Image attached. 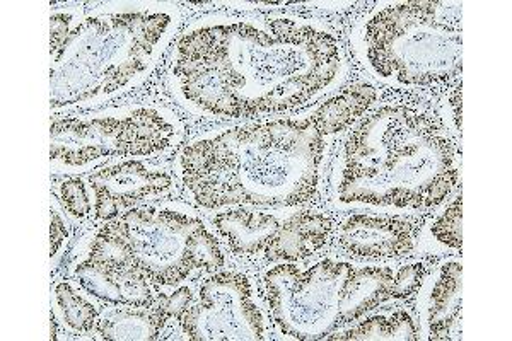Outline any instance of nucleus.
I'll return each mask as SVG.
<instances>
[{
	"label": "nucleus",
	"mask_w": 512,
	"mask_h": 341,
	"mask_svg": "<svg viewBox=\"0 0 512 341\" xmlns=\"http://www.w3.org/2000/svg\"><path fill=\"white\" fill-rule=\"evenodd\" d=\"M178 23L166 6L55 12L50 24L52 108L125 93L158 64Z\"/></svg>",
	"instance_id": "20e7f679"
},
{
	"label": "nucleus",
	"mask_w": 512,
	"mask_h": 341,
	"mask_svg": "<svg viewBox=\"0 0 512 341\" xmlns=\"http://www.w3.org/2000/svg\"><path fill=\"white\" fill-rule=\"evenodd\" d=\"M52 215H50V256L55 258L59 255L60 249L64 248L65 243L69 241V229L65 224V219L60 214V210L57 209V205L52 203Z\"/></svg>",
	"instance_id": "412c9836"
},
{
	"label": "nucleus",
	"mask_w": 512,
	"mask_h": 341,
	"mask_svg": "<svg viewBox=\"0 0 512 341\" xmlns=\"http://www.w3.org/2000/svg\"><path fill=\"white\" fill-rule=\"evenodd\" d=\"M74 277L89 295L106 304L151 306L161 297L158 285L151 284L132 266L108 256L88 253L77 263Z\"/></svg>",
	"instance_id": "ddd939ff"
},
{
	"label": "nucleus",
	"mask_w": 512,
	"mask_h": 341,
	"mask_svg": "<svg viewBox=\"0 0 512 341\" xmlns=\"http://www.w3.org/2000/svg\"><path fill=\"white\" fill-rule=\"evenodd\" d=\"M355 52L379 81L448 86L463 70V4L390 2L355 26Z\"/></svg>",
	"instance_id": "423d86ee"
},
{
	"label": "nucleus",
	"mask_w": 512,
	"mask_h": 341,
	"mask_svg": "<svg viewBox=\"0 0 512 341\" xmlns=\"http://www.w3.org/2000/svg\"><path fill=\"white\" fill-rule=\"evenodd\" d=\"M461 295L463 265L460 260H448L437 272L425 309V328L429 340L451 341L463 338Z\"/></svg>",
	"instance_id": "4468645a"
},
{
	"label": "nucleus",
	"mask_w": 512,
	"mask_h": 341,
	"mask_svg": "<svg viewBox=\"0 0 512 341\" xmlns=\"http://www.w3.org/2000/svg\"><path fill=\"white\" fill-rule=\"evenodd\" d=\"M424 220L415 215H349L338 227V248L361 260H400L414 251Z\"/></svg>",
	"instance_id": "f8f14e48"
},
{
	"label": "nucleus",
	"mask_w": 512,
	"mask_h": 341,
	"mask_svg": "<svg viewBox=\"0 0 512 341\" xmlns=\"http://www.w3.org/2000/svg\"><path fill=\"white\" fill-rule=\"evenodd\" d=\"M60 200L64 209L76 219H88L93 214V193L81 178H65L59 186Z\"/></svg>",
	"instance_id": "aec40b11"
},
{
	"label": "nucleus",
	"mask_w": 512,
	"mask_h": 341,
	"mask_svg": "<svg viewBox=\"0 0 512 341\" xmlns=\"http://www.w3.org/2000/svg\"><path fill=\"white\" fill-rule=\"evenodd\" d=\"M425 277L422 263L391 268L325 258L309 266H272L263 273V289L280 335L289 340H326L384 302L408 299Z\"/></svg>",
	"instance_id": "39448f33"
},
{
	"label": "nucleus",
	"mask_w": 512,
	"mask_h": 341,
	"mask_svg": "<svg viewBox=\"0 0 512 341\" xmlns=\"http://www.w3.org/2000/svg\"><path fill=\"white\" fill-rule=\"evenodd\" d=\"M326 137L308 115L246 123L198 137L178 173L198 207H301L318 193Z\"/></svg>",
	"instance_id": "f03ea898"
},
{
	"label": "nucleus",
	"mask_w": 512,
	"mask_h": 341,
	"mask_svg": "<svg viewBox=\"0 0 512 341\" xmlns=\"http://www.w3.org/2000/svg\"><path fill=\"white\" fill-rule=\"evenodd\" d=\"M376 99L378 91L366 82H361L345 87L344 91L325 99L311 110V115L326 139H330L333 135L354 127L367 111H371Z\"/></svg>",
	"instance_id": "dca6fc26"
},
{
	"label": "nucleus",
	"mask_w": 512,
	"mask_h": 341,
	"mask_svg": "<svg viewBox=\"0 0 512 341\" xmlns=\"http://www.w3.org/2000/svg\"><path fill=\"white\" fill-rule=\"evenodd\" d=\"M181 132L180 120L154 105L53 118L52 164L60 169H86L105 159L156 156L175 147Z\"/></svg>",
	"instance_id": "6e6552de"
},
{
	"label": "nucleus",
	"mask_w": 512,
	"mask_h": 341,
	"mask_svg": "<svg viewBox=\"0 0 512 341\" xmlns=\"http://www.w3.org/2000/svg\"><path fill=\"white\" fill-rule=\"evenodd\" d=\"M176 321L195 341L267 338L265 316L245 273L219 272L202 278Z\"/></svg>",
	"instance_id": "9d476101"
},
{
	"label": "nucleus",
	"mask_w": 512,
	"mask_h": 341,
	"mask_svg": "<svg viewBox=\"0 0 512 341\" xmlns=\"http://www.w3.org/2000/svg\"><path fill=\"white\" fill-rule=\"evenodd\" d=\"M93 193L94 217L115 220L151 200L166 197L173 190V178L164 169L140 159H128L99 168L88 176Z\"/></svg>",
	"instance_id": "9b49d317"
},
{
	"label": "nucleus",
	"mask_w": 512,
	"mask_h": 341,
	"mask_svg": "<svg viewBox=\"0 0 512 341\" xmlns=\"http://www.w3.org/2000/svg\"><path fill=\"white\" fill-rule=\"evenodd\" d=\"M88 253L122 261L158 287H175L193 272H216L226 261L204 220L173 203L142 205L106 222Z\"/></svg>",
	"instance_id": "0eeeda50"
},
{
	"label": "nucleus",
	"mask_w": 512,
	"mask_h": 341,
	"mask_svg": "<svg viewBox=\"0 0 512 341\" xmlns=\"http://www.w3.org/2000/svg\"><path fill=\"white\" fill-rule=\"evenodd\" d=\"M53 316L70 333L88 335L96 330L99 309L70 282H59L53 287Z\"/></svg>",
	"instance_id": "a211bd4d"
},
{
	"label": "nucleus",
	"mask_w": 512,
	"mask_h": 341,
	"mask_svg": "<svg viewBox=\"0 0 512 341\" xmlns=\"http://www.w3.org/2000/svg\"><path fill=\"white\" fill-rule=\"evenodd\" d=\"M326 340H420L419 326L414 316L398 309L390 313L374 314L350 326L349 330L335 331Z\"/></svg>",
	"instance_id": "f3484780"
},
{
	"label": "nucleus",
	"mask_w": 512,
	"mask_h": 341,
	"mask_svg": "<svg viewBox=\"0 0 512 341\" xmlns=\"http://www.w3.org/2000/svg\"><path fill=\"white\" fill-rule=\"evenodd\" d=\"M460 147L425 110L384 105L367 111L345 140L335 176L337 203L434 210L460 183Z\"/></svg>",
	"instance_id": "7ed1b4c3"
},
{
	"label": "nucleus",
	"mask_w": 512,
	"mask_h": 341,
	"mask_svg": "<svg viewBox=\"0 0 512 341\" xmlns=\"http://www.w3.org/2000/svg\"><path fill=\"white\" fill-rule=\"evenodd\" d=\"M461 89L463 84L456 82L453 87V93L449 94V108H451V120L456 132H461Z\"/></svg>",
	"instance_id": "4be33fe9"
},
{
	"label": "nucleus",
	"mask_w": 512,
	"mask_h": 341,
	"mask_svg": "<svg viewBox=\"0 0 512 341\" xmlns=\"http://www.w3.org/2000/svg\"><path fill=\"white\" fill-rule=\"evenodd\" d=\"M429 231L437 243L460 253L463 249V195L461 193L453 198V202L449 203L444 212L437 215Z\"/></svg>",
	"instance_id": "6ab92c4d"
},
{
	"label": "nucleus",
	"mask_w": 512,
	"mask_h": 341,
	"mask_svg": "<svg viewBox=\"0 0 512 341\" xmlns=\"http://www.w3.org/2000/svg\"><path fill=\"white\" fill-rule=\"evenodd\" d=\"M345 70L333 31L297 16L200 19L176 43L169 76L198 115L260 118L308 105Z\"/></svg>",
	"instance_id": "f257e3e1"
},
{
	"label": "nucleus",
	"mask_w": 512,
	"mask_h": 341,
	"mask_svg": "<svg viewBox=\"0 0 512 341\" xmlns=\"http://www.w3.org/2000/svg\"><path fill=\"white\" fill-rule=\"evenodd\" d=\"M173 319L166 294L151 306L111 304L99 309L96 333L103 340H158L164 326Z\"/></svg>",
	"instance_id": "2eb2a0df"
},
{
	"label": "nucleus",
	"mask_w": 512,
	"mask_h": 341,
	"mask_svg": "<svg viewBox=\"0 0 512 341\" xmlns=\"http://www.w3.org/2000/svg\"><path fill=\"white\" fill-rule=\"evenodd\" d=\"M236 256H262L272 263L308 260L325 249L333 232L328 215L297 210L280 217L267 210L233 207L212 219Z\"/></svg>",
	"instance_id": "1a4fd4ad"
}]
</instances>
